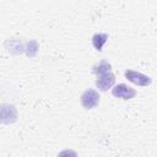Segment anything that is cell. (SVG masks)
<instances>
[{"label":"cell","instance_id":"6da1fadb","mask_svg":"<svg viewBox=\"0 0 157 157\" xmlns=\"http://www.w3.org/2000/svg\"><path fill=\"white\" fill-rule=\"evenodd\" d=\"M17 120V110L12 104H1L0 105V123L10 124Z\"/></svg>","mask_w":157,"mask_h":157},{"label":"cell","instance_id":"7a4b0ae2","mask_svg":"<svg viewBox=\"0 0 157 157\" xmlns=\"http://www.w3.org/2000/svg\"><path fill=\"white\" fill-rule=\"evenodd\" d=\"M99 103V94L94 90H86L81 94V104L86 109H92Z\"/></svg>","mask_w":157,"mask_h":157},{"label":"cell","instance_id":"3957f363","mask_svg":"<svg viewBox=\"0 0 157 157\" xmlns=\"http://www.w3.org/2000/svg\"><path fill=\"white\" fill-rule=\"evenodd\" d=\"M124 75L130 82H132L137 86H147L151 83V78L147 75H144V74L135 71V70H126L124 72Z\"/></svg>","mask_w":157,"mask_h":157},{"label":"cell","instance_id":"277c9868","mask_svg":"<svg viewBox=\"0 0 157 157\" xmlns=\"http://www.w3.org/2000/svg\"><path fill=\"white\" fill-rule=\"evenodd\" d=\"M112 93H113V96H115L118 98H123V99H130L136 96V91L125 83H119L115 87H113Z\"/></svg>","mask_w":157,"mask_h":157},{"label":"cell","instance_id":"5b68a950","mask_svg":"<svg viewBox=\"0 0 157 157\" xmlns=\"http://www.w3.org/2000/svg\"><path fill=\"white\" fill-rule=\"evenodd\" d=\"M115 82V76L112 71L101 74L98 76V78L96 80V86L98 87V90L101 91H107L108 88H110Z\"/></svg>","mask_w":157,"mask_h":157},{"label":"cell","instance_id":"8992f818","mask_svg":"<svg viewBox=\"0 0 157 157\" xmlns=\"http://www.w3.org/2000/svg\"><path fill=\"white\" fill-rule=\"evenodd\" d=\"M107 39H108V36L105 33H96V34H93V37H92V44H93L94 49L98 50V52H101L102 48H103V45H104V43L107 42Z\"/></svg>","mask_w":157,"mask_h":157},{"label":"cell","instance_id":"52a82bcc","mask_svg":"<svg viewBox=\"0 0 157 157\" xmlns=\"http://www.w3.org/2000/svg\"><path fill=\"white\" fill-rule=\"evenodd\" d=\"M93 72L97 74V75H101V74H104V72H108L110 71L112 69V65L107 61V60H101L99 63H97L96 65H93Z\"/></svg>","mask_w":157,"mask_h":157},{"label":"cell","instance_id":"ba28073f","mask_svg":"<svg viewBox=\"0 0 157 157\" xmlns=\"http://www.w3.org/2000/svg\"><path fill=\"white\" fill-rule=\"evenodd\" d=\"M58 157H77V153L74 151V150H64V151H61L59 155H58Z\"/></svg>","mask_w":157,"mask_h":157}]
</instances>
